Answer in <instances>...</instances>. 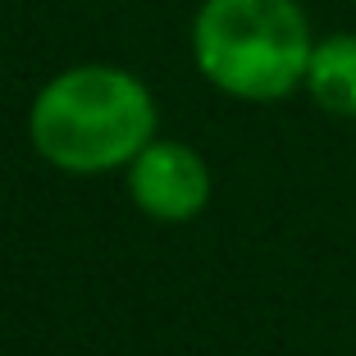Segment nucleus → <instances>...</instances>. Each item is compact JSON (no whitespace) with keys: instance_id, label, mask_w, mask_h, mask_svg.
<instances>
[{"instance_id":"nucleus-2","label":"nucleus","mask_w":356,"mask_h":356,"mask_svg":"<svg viewBox=\"0 0 356 356\" xmlns=\"http://www.w3.org/2000/svg\"><path fill=\"white\" fill-rule=\"evenodd\" d=\"M311 23L297 0H206L192 23L197 69L229 96L279 101L311 69Z\"/></svg>"},{"instance_id":"nucleus-1","label":"nucleus","mask_w":356,"mask_h":356,"mask_svg":"<svg viewBox=\"0 0 356 356\" xmlns=\"http://www.w3.org/2000/svg\"><path fill=\"white\" fill-rule=\"evenodd\" d=\"M32 147L69 174H105L137 160L156 137V101L133 74L83 64L42 87L32 101Z\"/></svg>"},{"instance_id":"nucleus-3","label":"nucleus","mask_w":356,"mask_h":356,"mask_svg":"<svg viewBox=\"0 0 356 356\" xmlns=\"http://www.w3.org/2000/svg\"><path fill=\"white\" fill-rule=\"evenodd\" d=\"M133 201L156 220H192L210 201V169L183 142H147L128 174Z\"/></svg>"},{"instance_id":"nucleus-4","label":"nucleus","mask_w":356,"mask_h":356,"mask_svg":"<svg viewBox=\"0 0 356 356\" xmlns=\"http://www.w3.org/2000/svg\"><path fill=\"white\" fill-rule=\"evenodd\" d=\"M306 87L320 101V110L338 119H356V32H338L315 46Z\"/></svg>"}]
</instances>
